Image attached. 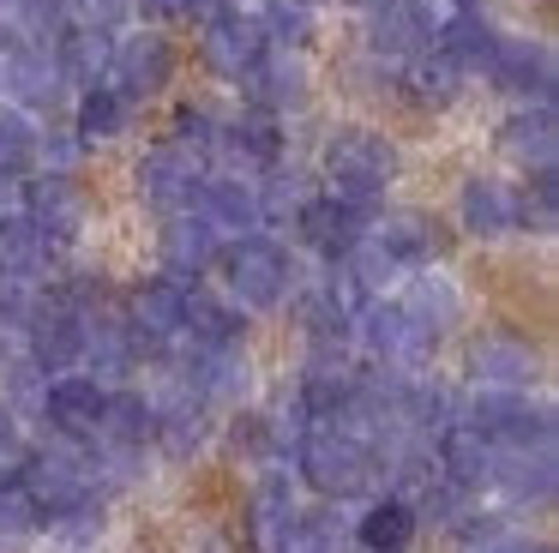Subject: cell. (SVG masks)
<instances>
[{
    "label": "cell",
    "mask_w": 559,
    "mask_h": 553,
    "mask_svg": "<svg viewBox=\"0 0 559 553\" xmlns=\"http://www.w3.org/2000/svg\"><path fill=\"white\" fill-rule=\"evenodd\" d=\"M7 19H13L19 43H55L67 31V0H7Z\"/></svg>",
    "instance_id": "b9f144b4"
},
{
    "label": "cell",
    "mask_w": 559,
    "mask_h": 553,
    "mask_svg": "<svg viewBox=\"0 0 559 553\" xmlns=\"http://www.w3.org/2000/svg\"><path fill=\"white\" fill-rule=\"evenodd\" d=\"M301 325H307V337H313V349H343V337L355 331L349 295H337V289H307L301 295Z\"/></svg>",
    "instance_id": "8d00e7d4"
},
{
    "label": "cell",
    "mask_w": 559,
    "mask_h": 553,
    "mask_svg": "<svg viewBox=\"0 0 559 553\" xmlns=\"http://www.w3.org/2000/svg\"><path fill=\"white\" fill-rule=\"evenodd\" d=\"M511 553H554V548H547V541H518Z\"/></svg>",
    "instance_id": "f5cc1de1"
},
{
    "label": "cell",
    "mask_w": 559,
    "mask_h": 553,
    "mask_svg": "<svg viewBox=\"0 0 559 553\" xmlns=\"http://www.w3.org/2000/svg\"><path fill=\"white\" fill-rule=\"evenodd\" d=\"M157 439V403L139 391H109L103 403V427L91 445H109V451H145Z\"/></svg>",
    "instance_id": "f1b7e54d"
},
{
    "label": "cell",
    "mask_w": 559,
    "mask_h": 553,
    "mask_svg": "<svg viewBox=\"0 0 559 553\" xmlns=\"http://www.w3.org/2000/svg\"><path fill=\"white\" fill-rule=\"evenodd\" d=\"M175 144H187V151L205 156V151H217V144H223V127L211 120V108L187 103V108H175Z\"/></svg>",
    "instance_id": "7dc6e473"
},
{
    "label": "cell",
    "mask_w": 559,
    "mask_h": 553,
    "mask_svg": "<svg viewBox=\"0 0 559 553\" xmlns=\"http://www.w3.org/2000/svg\"><path fill=\"white\" fill-rule=\"evenodd\" d=\"M373 216H379V211H373V204H361V199H343V192H313V199L295 211V228H301V240H307L313 252L343 259L355 240H367Z\"/></svg>",
    "instance_id": "30bf717a"
},
{
    "label": "cell",
    "mask_w": 559,
    "mask_h": 553,
    "mask_svg": "<svg viewBox=\"0 0 559 553\" xmlns=\"http://www.w3.org/2000/svg\"><path fill=\"white\" fill-rule=\"evenodd\" d=\"M367 43H373V55L415 60L433 48V19L421 0H379V7H367Z\"/></svg>",
    "instance_id": "e0dca14e"
},
{
    "label": "cell",
    "mask_w": 559,
    "mask_h": 553,
    "mask_svg": "<svg viewBox=\"0 0 559 553\" xmlns=\"http://www.w3.org/2000/svg\"><path fill=\"white\" fill-rule=\"evenodd\" d=\"M469 427L481 433L487 445H499V451H554V409L547 403H530L523 391H493V385H481L469 403Z\"/></svg>",
    "instance_id": "277c9868"
},
{
    "label": "cell",
    "mask_w": 559,
    "mask_h": 553,
    "mask_svg": "<svg viewBox=\"0 0 559 553\" xmlns=\"http://www.w3.org/2000/svg\"><path fill=\"white\" fill-rule=\"evenodd\" d=\"M463 12H481V0H463Z\"/></svg>",
    "instance_id": "db71d44e"
},
{
    "label": "cell",
    "mask_w": 559,
    "mask_h": 553,
    "mask_svg": "<svg viewBox=\"0 0 559 553\" xmlns=\"http://www.w3.org/2000/svg\"><path fill=\"white\" fill-rule=\"evenodd\" d=\"M355 331H361V343H367V355L379 361V367H391V373H415L427 355L439 349V337L433 331H421V325L409 319V313L397 307V301H367L361 307V319H355Z\"/></svg>",
    "instance_id": "8992f818"
},
{
    "label": "cell",
    "mask_w": 559,
    "mask_h": 553,
    "mask_svg": "<svg viewBox=\"0 0 559 553\" xmlns=\"http://www.w3.org/2000/svg\"><path fill=\"white\" fill-rule=\"evenodd\" d=\"M25 355L37 361L43 373H67L73 361H85V313L61 295V289H43V307L31 313L25 325Z\"/></svg>",
    "instance_id": "ba28073f"
},
{
    "label": "cell",
    "mask_w": 559,
    "mask_h": 553,
    "mask_svg": "<svg viewBox=\"0 0 559 553\" xmlns=\"http://www.w3.org/2000/svg\"><path fill=\"white\" fill-rule=\"evenodd\" d=\"M43 529V511L25 499L19 487H0V548H13V541H31Z\"/></svg>",
    "instance_id": "bcb514c9"
},
{
    "label": "cell",
    "mask_w": 559,
    "mask_h": 553,
    "mask_svg": "<svg viewBox=\"0 0 559 553\" xmlns=\"http://www.w3.org/2000/svg\"><path fill=\"white\" fill-rule=\"evenodd\" d=\"M181 337L193 349H241V307L223 295L187 283V307H181Z\"/></svg>",
    "instance_id": "4316f807"
},
{
    "label": "cell",
    "mask_w": 559,
    "mask_h": 553,
    "mask_svg": "<svg viewBox=\"0 0 559 553\" xmlns=\"http://www.w3.org/2000/svg\"><path fill=\"white\" fill-rule=\"evenodd\" d=\"M301 7H313V0H301Z\"/></svg>",
    "instance_id": "9f6ffc18"
},
{
    "label": "cell",
    "mask_w": 559,
    "mask_h": 553,
    "mask_svg": "<svg viewBox=\"0 0 559 553\" xmlns=\"http://www.w3.org/2000/svg\"><path fill=\"white\" fill-rule=\"evenodd\" d=\"M367 240H373L397 271L403 264H427L439 252V228H433V216H421V211H379L373 228H367Z\"/></svg>",
    "instance_id": "cb8c5ba5"
},
{
    "label": "cell",
    "mask_w": 559,
    "mask_h": 553,
    "mask_svg": "<svg viewBox=\"0 0 559 553\" xmlns=\"http://www.w3.org/2000/svg\"><path fill=\"white\" fill-rule=\"evenodd\" d=\"M181 307H187V283H175V276H151V283H139L133 295H127V331H133V355H163V349L181 337Z\"/></svg>",
    "instance_id": "9c48e42d"
},
{
    "label": "cell",
    "mask_w": 559,
    "mask_h": 553,
    "mask_svg": "<svg viewBox=\"0 0 559 553\" xmlns=\"http://www.w3.org/2000/svg\"><path fill=\"white\" fill-rule=\"evenodd\" d=\"M205 427H211L205 403H199V397L181 385V391H169L157 403V439H151V445H163L169 457H187V451H199V445H205Z\"/></svg>",
    "instance_id": "e575fe53"
},
{
    "label": "cell",
    "mask_w": 559,
    "mask_h": 553,
    "mask_svg": "<svg viewBox=\"0 0 559 553\" xmlns=\"http://www.w3.org/2000/svg\"><path fill=\"white\" fill-rule=\"evenodd\" d=\"M511 204H518V228L547 235V228L559 223V180H554V168H530L523 192H511Z\"/></svg>",
    "instance_id": "ab89813d"
},
{
    "label": "cell",
    "mask_w": 559,
    "mask_h": 553,
    "mask_svg": "<svg viewBox=\"0 0 559 553\" xmlns=\"http://www.w3.org/2000/svg\"><path fill=\"white\" fill-rule=\"evenodd\" d=\"M127 12H133V0H67V19L91 24V31H115Z\"/></svg>",
    "instance_id": "681fc988"
},
{
    "label": "cell",
    "mask_w": 559,
    "mask_h": 553,
    "mask_svg": "<svg viewBox=\"0 0 559 553\" xmlns=\"http://www.w3.org/2000/svg\"><path fill=\"white\" fill-rule=\"evenodd\" d=\"M181 385L205 409L211 403H241V397H247V355H241V349H187Z\"/></svg>",
    "instance_id": "44dd1931"
},
{
    "label": "cell",
    "mask_w": 559,
    "mask_h": 553,
    "mask_svg": "<svg viewBox=\"0 0 559 553\" xmlns=\"http://www.w3.org/2000/svg\"><path fill=\"white\" fill-rule=\"evenodd\" d=\"M37 139L43 132L19 108H0V180H19L37 168Z\"/></svg>",
    "instance_id": "60d3db41"
},
{
    "label": "cell",
    "mask_w": 559,
    "mask_h": 553,
    "mask_svg": "<svg viewBox=\"0 0 559 553\" xmlns=\"http://www.w3.org/2000/svg\"><path fill=\"white\" fill-rule=\"evenodd\" d=\"M265 48H271V43H265V31H259L253 12L223 7V12H211V19H205V67L217 72V79H235V84H241Z\"/></svg>",
    "instance_id": "4fadbf2b"
},
{
    "label": "cell",
    "mask_w": 559,
    "mask_h": 553,
    "mask_svg": "<svg viewBox=\"0 0 559 553\" xmlns=\"http://www.w3.org/2000/svg\"><path fill=\"white\" fill-rule=\"evenodd\" d=\"M223 276H229V301L235 307H277L289 295V252L265 235H235L217 252Z\"/></svg>",
    "instance_id": "5b68a950"
},
{
    "label": "cell",
    "mask_w": 559,
    "mask_h": 553,
    "mask_svg": "<svg viewBox=\"0 0 559 553\" xmlns=\"http://www.w3.org/2000/svg\"><path fill=\"white\" fill-rule=\"evenodd\" d=\"M187 211H199L217 235H253L259 228V187L241 175H205Z\"/></svg>",
    "instance_id": "d6986e66"
},
{
    "label": "cell",
    "mask_w": 559,
    "mask_h": 553,
    "mask_svg": "<svg viewBox=\"0 0 559 553\" xmlns=\"http://www.w3.org/2000/svg\"><path fill=\"white\" fill-rule=\"evenodd\" d=\"M223 144L241 156L247 168H277L283 163V120L271 108H247L223 127Z\"/></svg>",
    "instance_id": "d6a6232c"
},
{
    "label": "cell",
    "mask_w": 559,
    "mask_h": 553,
    "mask_svg": "<svg viewBox=\"0 0 559 553\" xmlns=\"http://www.w3.org/2000/svg\"><path fill=\"white\" fill-rule=\"evenodd\" d=\"M433 463L457 493H487V481H493V445H487L469 421H451L433 439Z\"/></svg>",
    "instance_id": "ffe728a7"
},
{
    "label": "cell",
    "mask_w": 559,
    "mask_h": 553,
    "mask_svg": "<svg viewBox=\"0 0 559 553\" xmlns=\"http://www.w3.org/2000/svg\"><path fill=\"white\" fill-rule=\"evenodd\" d=\"M397 307L409 313L421 331H433V337H445L451 325L463 319V301H457V289L445 283V276H433V271H415L409 276V289L397 295Z\"/></svg>",
    "instance_id": "1f68e13d"
},
{
    "label": "cell",
    "mask_w": 559,
    "mask_h": 553,
    "mask_svg": "<svg viewBox=\"0 0 559 553\" xmlns=\"http://www.w3.org/2000/svg\"><path fill=\"white\" fill-rule=\"evenodd\" d=\"M457 216H463V228H469V235H481V240H499V235H511V228H518V204H511V187H506V180H493V175L463 180Z\"/></svg>",
    "instance_id": "83f0119b"
},
{
    "label": "cell",
    "mask_w": 559,
    "mask_h": 553,
    "mask_svg": "<svg viewBox=\"0 0 559 553\" xmlns=\"http://www.w3.org/2000/svg\"><path fill=\"white\" fill-rule=\"evenodd\" d=\"M415 529H421V517L409 511V499L385 493V499H373L361 511V523H355V548L361 553H409Z\"/></svg>",
    "instance_id": "4dcf8cb0"
},
{
    "label": "cell",
    "mask_w": 559,
    "mask_h": 553,
    "mask_svg": "<svg viewBox=\"0 0 559 553\" xmlns=\"http://www.w3.org/2000/svg\"><path fill=\"white\" fill-rule=\"evenodd\" d=\"M55 60H61L67 84H103V67H109V31H91V24H67L55 36Z\"/></svg>",
    "instance_id": "d590c367"
},
{
    "label": "cell",
    "mask_w": 559,
    "mask_h": 553,
    "mask_svg": "<svg viewBox=\"0 0 559 553\" xmlns=\"http://www.w3.org/2000/svg\"><path fill=\"white\" fill-rule=\"evenodd\" d=\"M0 457H19V409L0 397Z\"/></svg>",
    "instance_id": "816d5d0a"
},
{
    "label": "cell",
    "mask_w": 559,
    "mask_h": 553,
    "mask_svg": "<svg viewBox=\"0 0 559 553\" xmlns=\"http://www.w3.org/2000/svg\"><path fill=\"white\" fill-rule=\"evenodd\" d=\"M199 180H205V156L175 144V139L157 144V151H145V163H139V192H145V204H157L163 216L187 211Z\"/></svg>",
    "instance_id": "7c38bea8"
},
{
    "label": "cell",
    "mask_w": 559,
    "mask_h": 553,
    "mask_svg": "<svg viewBox=\"0 0 559 553\" xmlns=\"http://www.w3.org/2000/svg\"><path fill=\"white\" fill-rule=\"evenodd\" d=\"M487 79L506 96H518V103H554V55H547L542 43L499 36L493 60H487Z\"/></svg>",
    "instance_id": "9a60e30c"
},
{
    "label": "cell",
    "mask_w": 559,
    "mask_h": 553,
    "mask_svg": "<svg viewBox=\"0 0 559 553\" xmlns=\"http://www.w3.org/2000/svg\"><path fill=\"white\" fill-rule=\"evenodd\" d=\"M433 48L457 72H487V60H493V48H499V31L481 12H451L445 24H433Z\"/></svg>",
    "instance_id": "f546056e"
},
{
    "label": "cell",
    "mask_w": 559,
    "mask_h": 553,
    "mask_svg": "<svg viewBox=\"0 0 559 553\" xmlns=\"http://www.w3.org/2000/svg\"><path fill=\"white\" fill-rule=\"evenodd\" d=\"M103 403H109V385H97L91 373H55V379L43 385V421H49L67 445L97 439Z\"/></svg>",
    "instance_id": "8fae6325"
},
{
    "label": "cell",
    "mask_w": 559,
    "mask_h": 553,
    "mask_svg": "<svg viewBox=\"0 0 559 553\" xmlns=\"http://www.w3.org/2000/svg\"><path fill=\"white\" fill-rule=\"evenodd\" d=\"M511 548H518V536L499 517H481V523L463 529V553H511Z\"/></svg>",
    "instance_id": "f907efd6"
},
{
    "label": "cell",
    "mask_w": 559,
    "mask_h": 553,
    "mask_svg": "<svg viewBox=\"0 0 559 553\" xmlns=\"http://www.w3.org/2000/svg\"><path fill=\"white\" fill-rule=\"evenodd\" d=\"M169 79H175V48H169V36H157V31L121 36V43L109 48V67H103V84H109V91H121L127 103L157 96Z\"/></svg>",
    "instance_id": "52a82bcc"
},
{
    "label": "cell",
    "mask_w": 559,
    "mask_h": 553,
    "mask_svg": "<svg viewBox=\"0 0 559 553\" xmlns=\"http://www.w3.org/2000/svg\"><path fill=\"white\" fill-rule=\"evenodd\" d=\"M355 7H379V0H355Z\"/></svg>",
    "instance_id": "11a10c76"
},
{
    "label": "cell",
    "mask_w": 559,
    "mask_h": 553,
    "mask_svg": "<svg viewBox=\"0 0 559 553\" xmlns=\"http://www.w3.org/2000/svg\"><path fill=\"white\" fill-rule=\"evenodd\" d=\"M49 240L37 235L31 216H0V276H19V283H43L49 271Z\"/></svg>",
    "instance_id": "836d02e7"
},
{
    "label": "cell",
    "mask_w": 559,
    "mask_h": 553,
    "mask_svg": "<svg viewBox=\"0 0 559 553\" xmlns=\"http://www.w3.org/2000/svg\"><path fill=\"white\" fill-rule=\"evenodd\" d=\"M301 475L313 493H325V499H355V493H373L379 481V457L367 439H355V433L343 427H307L301 433Z\"/></svg>",
    "instance_id": "6da1fadb"
},
{
    "label": "cell",
    "mask_w": 559,
    "mask_h": 553,
    "mask_svg": "<svg viewBox=\"0 0 559 553\" xmlns=\"http://www.w3.org/2000/svg\"><path fill=\"white\" fill-rule=\"evenodd\" d=\"M499 151L523 168H554L559 151V127H554V103H523L518 115L499 127Z\"/></svg>",
    "instance_id": "d4e9b609"
},
{
    "label": "cell",
    "mask_w": 559,
    "mask_h": 553,
    "mask_svg": "<svg viewBox=\"0 0 559 553\" xmlns=\"http://www.w3.org/2000/svg\"><path fill=\"white\" fill-rule=\"evenodd\" d=\"M0 84H7L25 108H55L67 91V72H61V60H55L49 43H19L0 60Z\"/></svg>",
    "instance_id": "ac0fdd59"
},
{
    "label": "cell",
    "mask_w": 559,
    "mask_h": 553,
    "mask_svg": "<svg viewBox=\"0 0 559 553\" xmlns=\"http://www.w3.org/2000/svg\"><path fill=\"white\" fill-rule=\"evenodd\" d=\"M307 199H313L307 180L301 175H283V163H277V168H271V180L259 187V223H265V216H295Z\"/></svg>",
    "instance_id": "f6af8a7d"
},
{
    "label": "cell",
    "mask_w": 559,
    "mask_h": 553,
    "mask_svg": "<svg viewBox=\"0 0 559 553\" xmlns=\"http://www.w3.org/2000/svg\"><path fill=\"white\" fill-rule=\"evenodd\" d=\"M487 487H499L511 505H547L554 499V451H499L493 445V481Z\"/></svg>",
    "instance_id": "484cf974"
},
{
    "label": "cell",
    "mask_w": 559,
    "mask_h": 553,
    "mask_svg": "<svg viewBox=\"0 0 559 553\" xmlns=\"http://www.w3.org/2000/svg\"><path fill=\"white\" fill-rule=\"evenodd\" d=\"M157 252H163V276H175V283H199V276L217 264L223 235L199 211H175V216H163Z\"/></svg>",
    "instance_id": "5bb4252c"
},
{
    "label": "cell",
    "mask_w": 559,
    "mask_h": 553,
    "mask_svg": "<svg viewBox=\"0 0 559 553\" xmlns=\"http://www.w3.org/2000/svg\"><path fill=\"white\" fill-rule=\"evenodd\" d=\"M19 493L43 511V523L85 499H103L97 475H91V457L79 445H49V451H31L19 457Z\"/></svg>",
    "instance_id": "3957f363"
},
{
    "label": "cell",
    "mask_w": 559,
    "mask_h": 553,
    "mask_svg": "<svg viewBox=\"0 0 559 553\" xmlns=\"http://www.w3.org/2000/svg\"><path fill=\"white\" fill-rule=\"evenodd\" d=\"M469 373L475 385H493V391H523L535 379V349L511 331H487L469 349Z\"/></svg>",
    "instance_id": "7402d4cb"
},
{
    "label": "cell",
    "mask_w": 559,
    "mask_h": 553,
    "mask_svg": "<svg viewBox=\"0 0 559 553\" xmlns=\"http://www.w3.org/2000/svg\"><path fill=\"white\" fill-rule=\"evenodd\" d=\"M25 216L37 223V235L49 240V247H67V240H79V228H85V192L67 175H31Z\"/></svg>",
    "instance_id": "2e32d148"
},
{
    "label": "cell",
    "mask_w": 559,
    "mask_h": 553,
    "mask_svg": "<svg viewBox=\"0 0 559 553\" xmlns=\"http://www.w3.org/2000/svg\"><path fill=\"white\" fill-rule=\"evenodd\" d=\"M127 115H133V103H127L121 91H109V84H85L73 132L79 139H115V132H127Z\"/></svg>",
    "instance_id": "f35d334b"
},
{
    "label": "cell",
    "mask_w": 559,
    "mask_h": 553,
    "mask_svg": "<svg viewBox=\"0 0 559 553\" xmlns=\"http://www.w3.org/2000/svg\"><path fill=\"white\" fill-rule=\"evenodd\" d=\"M403 84H409V96L415 103H427V108H445V103H457V91H463V72L451 67L439 48H427V55H415V60H403Z\"/></svg>",
    "instance_id": "74e56055"
},
{
    "label": "cell",
    "mask_w": 559,
    "mask_h": 553,
    "mask_svg": "<svg viewBox=\"0 0 559 553\" xmlns=\"http://www.w3.org/2000/svg\"><path fill=\"white\" fill-rule=\"evenodd\" d=\"M289 517H295L289 481H283V475H265V481L253 487V536L265 541V548H277L283 529H289Z\"/></svg>",
    "instance_id": "7bdbcfd3"
},
{
    "label": "cell",
    "mask_w": 559,
    "mask_h": 553,
    "mask_svg": "<svg viewBox=\"0 0 559 553\" xmlns=\"http://www.w3.org/2000/svg\"><path fill=\"white\" fill-rule=\"evenodd\" d=\"M325 175L343 199H361L373 204L379 192L397 180V144L373 127H337L325 139Z\"/></svg>",
    "instance_id": "7a4b0ae2"
},
{
    "label": "cell",
    "mask_w": 559,
    "mask_h": 553,
    "mask_svg": "<svg viewBox=\"0 0 559 553\" xmlns=\"http://www.w3.org/2000/svg\"><path fill=\"white\" fill-rule=\"evenodd\" d=\"M241 84L253 91V108H271V115L307 103V67H301V55H295V48H265Z\"/></svg>",
    "instance_id": "603a6c76"
},
{
    "label": "cell",
    "mask_w": 559,
    "mask_h": 553,
    "mask_svg": "<svg viewBox=\"0 0 559 553\" xmlns=\"http://www.w3.org/2000/svg\"><path fill=\"white\" fill-rule=\"evenodd\" d=\"M235 451H247V457H271V451H283L277 421H271V415H241V421H235Z\"/></svg>",
    "instance_id": "c3c4849f"
},
{
    "label": "cell",
    "mask_w": 559,
    "mask_h": 553,
    "mask_svg": "<svg viewBox=\"0 0 559 553\" xmlns=\"http://www.w3.org/2000/svg\"><path fill=\"white\" fill-rule=\"evenodd\" d=\"M259 31H265L271 48H301L307 36H313V12H307L301 0H271V12L259 19Z\"/></svg>",
    "instance_id": "ee69618b"
}]
</instances>
